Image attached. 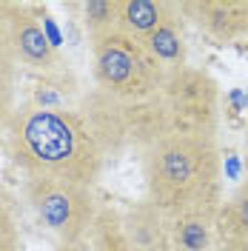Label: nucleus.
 Here are the masks:
<instances>
[{
	"label": "nucleus",
	"instance_id": "obj_18",
	"mask_svg": "<svg viewBox=\"0 0 248 251\" xmlns=\"http://www.w3.org/2000/svg\"><path fill=\"white\" fill-rule=\"evenodd\" d=\"M40 23H43V31H46L49 43H51V46H54V49H60L63 37H60V29L54 26V20H51V17H49L46 12H43V15H40Z\"/></svg>",
	"mask_w": 248,
	"mask_h": 251
},
{
	"label": "nucleus",
	"instance_id": "obj_5",
	"mask_svg": "<svg viewBox=\"0 0 248 251\" xmlns=\"http://www.w3.org/2000/svg\"><path fill=\"white\" fill-rule=\"evenodd\" d=\"M160 103L169 134L214 140L220 126V89L208 72L194 66L169 72L160 89Z\"/></svg>",
	"mask_w": 248,
	"mask_h": 251
},
{
	"label": "nucleus",
	"instance_id": "obj_16",
	"mask_svg": "<svg viewBox=\"0 0 248 251\" xmlns=\"http://www.w3.org/2000/svg\"><path fill=\"white\" fill-rule=\"evenodd\" d=\"M0 251H26L15 197L9 194V188L3 183H0Z\"/></svg>",
	"mask_w": 248,
	"mask_h": 251
},
{
	"label": "nucleus",
	"instance_id": "obj_15",
	"mask_svg": "<svg viewBox=\"0 0 248 251\" xmlns=\"http://www.w3.org/2000/svg\"><path fill=\"white\" fill-rule=\"evenodd\" d=\"M86 243L92 251H134L123 231V220L114 208H100L94 226L86 234Z\"/></svg>",
	"mask_w": 248,
	"mask_h": 251
},
{
	"label": "nucleus",
	"instance_id": "obj_17",
	"mask_svg": "<svg viewBox=\"0 0 248 251\" xmlns=\"http://www.w3.org/2000/svg\"><path fill=\"white\" fill-rule=\"evenodd\" d=\"M83 26L89 37L97 40L117 29V0H89L83 3Z\"/></svg>",
	"mask_w": 248,
	"mask_h": 251
},
{
	"label": "nucleus",
	"instance_id": "obj_7",
	"mask_svg": "<svg viewBox=\"0 0 248 251\" xmlns=\"http://www.w3.org/2000/svg\"><path fill=\"white\" fill-rule=\"evenodd\" d=\"M9 37L15 49L17 66H26L31 72L43 75L49 80H63L69 75L66 60L60 51L49 43L40 15L26 6V3H12V15H9Z\"/></svg>",
	"mask_w": 248,
	"mask_h": 251
},
{
	"label": "nucleus",
	"instance_id": "obj_8",
	"mask_svg": "<svg viewBox=\"0 0 248 251\" xmlns=\"http://www.w3.org/2000/svg\"><path fill=\"white\" fill-rule=\"evenodd\" d=\"M180 12L217 43H234L248 34V0H188L180 3Z\"/></svg>",
	"mask_w": 248,
	"mask_h": 251
},
{
	"label": "nucleus",
	"instance_id": "obj_20",
	"mask_svg": "<svg viewBox=\"0 0 248 251\" xmlns=\"http://www.w3.org/2000/svg\"><path fill=\"white\" fill-rule=\"evenodd\" d=\"M60 251H92V249H89L86 240H80V243H72V246H60Z\"/></svg>",
	"mask_w": 248,
	"mask_h": 251
},
{
	"label": "nucleus",
	"instance_id": "obj_2",
	"mask_svg": "<svg viewBox=\"0 0 248 251\" xmlns=\"http://www.w3.org/2000/svg\"><path fill=\"white\" fill-rule=\"evenodd\" d=\"M146 200L163 217L211 214L223 205V157L217 140L169 134L143 151Z\"/></svg>",
	"mask_w": 248,
	"mask_h": 251
},
{
	"label": "nucleus",
	"instance_id": "obj_21",
	"mask_svg": "<svg viewBox=\"0 0 248 251\" xmlns=\"http://www.w3.org/2000/svg\"><path fill=\"white\" fill-rule=\"evenodd\" d=\"M246 166H248V137H246Z\"/></svg>",
	"mask_w": 248,
	"mask_h": 251
},
{
	"label": "nucleus",
	"instance_id": "obj_6",
	"mask_svg": "<svg viewBox=\"0 0 248 251\" xmlns=\"http://www.w3.org/2000/svg\"><path fill=\"white\" fill-rule=\"evenodd\" d=\"M23 194L34 217L43 223V228H49L60 240V246L86 240L89 228L100 214L94 191L86 186L46 180V177H26Z\"/></svg>",
	"mask_w": 248,
	"mask_h": 251
},
{
	"label": "nucleus",
	"instance_id": "obj_4",
	"mask_svg": "<svg viewBox=\"0 0 248 251\" xmlns=\"http://www.w3.org/2000/svg\"><path fill=\"white\" fill-rule=\"evenodd\" d=\"M92 72L100 92L128 103L157 97L166 80V69L149 49L117 29L92 40Z\"/></svg>",
	"mask_w": 248,
	"mask_h": 251
},
{
	"label": "nucleus",
	"instance_id": "obj_13",
	"mask_svg": "<svg viewBox=\"0 0 248 251\" xmlns=\"http://www.w3.org/2000/svg\"><path fill=\"white\" fill-rule=\"evenodd\" d=\"M214 223H217V217H211V214L174 217L169 223L174 251H211L214 249Z\"/></svg>",
	"mask_w": 248,
	"mask_h": 251
},
{
	"label": "nucleus",
	"instance_id": "obj_12",
	"mask_svg": "<svg viewBox=\"0 0 248 251\" xmlns=\"http://www.w3.org/2000/svg\"><path fill=\"white\" fill-rule=\"evenodd\" d=\"M143 46L149 49V54L166 69V75L188 66V49H186V34H183V12H180V3L174 6V12L169 15V20L154 34H149L143 40Z\"/></svg>",
	"mask_w": 248,
	"mask_h": 251
},
{
	"label": "nucleus",
	"instance_id": "obj_3",
	"mask_svg": "<svg viewBox=\"0 0 248 251\" xmlns=\"http://www.w3.org/2000/svg\"><path fill=\"white\" fill-rule=\"evenodd\" d=\"M83 120L89 123L103 154H120L125 149H151L157 140L169 137V126L163 114L160 94L151 100H117L111 94L94 89L86 97Z\"/></svg>",
	"mask_w": 248,
	"mask_h": 251
},
{
	"label": "nucleus",
	"instance_id": "obj_9",
	"mask_svg": "<svg viewBox=\"0 0 248 251\" xmlns=\"http://www.w3.org/2000/svg\"><path fill=\"white\" fill-rule=\"evenodd\" d=\"M123 231L134 251H174L171 246V226L154 203L143 200L131 203L123 214Z\"/></svg>",
	"mask_w": 248,
	"mask_h": 251
},
{
	"label": "nucleus",
	"instance_id": "obj_14",
	"mask_svg": "<svg viewBox=\"0 0 248 251\" xmlns=\"http://www.w3.org/2000/svg\"><path fill=\"white\" fill-rule=\"evenodd\" d=\"M15 89H17V57L12 49L9 29H0V134L15 117Z\"/></svg>",
	"mask_w": 248,
	"mask_h": 251
},
{
	"label": "nucleus",
	"instance_id": "obj_11",
	"mask_svg": "<svg viewBox=\"0 0 248 251\" xmlns=\"http://www.w3.org/2000/svg\"><path fill=\"white\" fill-rule=\"evenodd\" d=\"M174 6L169 0H117V31L143 43L169 20Z\"/></svg>",
	"mask_w": 248,
	"mask_h": 251
},
{
	"label": "nucleus",
	"instance_id": "obj_10",
	"mask_svg": "<svg viewBox=\"0 0 248 251\" xmlns=\"http://www.w3.org/2000/svg\"><path fill=\"white\" fill-rule=\"evenodd\" d=\"M214 237L217 251H248V180L220 205Z\"/></svg>",
	"mask_w": 248,
	"mask_h": 251
},
{
	"label": "nucleus",
	"instance_id": "obj_19",
	"mask_svg": "<svg viewBox=\"0 0 248 251\" xmlns=\"http://www.w3.org/2000/svg\"><path fill=\"white\" fill-rule=\"evenodd\" d=\"M225 169H228V177H231V180H237V174H240V163H237V157H234L231 151L225 154Z\"/></svg>",
	"mask_w": 248,
	"mask_h": 251
},
{
	"label": "nucleus",
	"instance_id": "obj_1",
	"mask_svg": "<svg viewBox=\"0 0 248 251\" xmlns=\"http://www.w3.org/2000/svg\"><path fill=\"white\" fill-rule=\"evenodd\" d=\"M9 154L26 177L63 180L92 188L106 166V154L97 146L83 114L66 106L20 103L6 128Z\"/></svg>",
	"mask_w": 248,
	"mask_h": 251
}]
</instances>
